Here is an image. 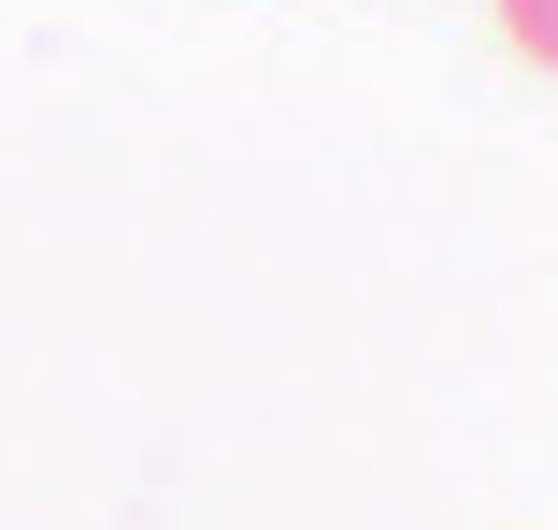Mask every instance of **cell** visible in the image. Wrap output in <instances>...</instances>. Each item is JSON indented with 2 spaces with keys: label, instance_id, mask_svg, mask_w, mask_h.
<instances>
[{
  "label": "cell",
  "instance_id": "obj_1",
  "mask_svg": "<svg viewBox=\"0 0 558 530\" xmlns=\"http://www.w3.org/2000/svg\"><path fill=\"white\" fill-rule=\"evenodd\" d=\"M501 44H515V58H544V72H558V0H501Z\"/></svg>",
  "mask_w": 558,
  "mask_h": 530
}]
</instances>
